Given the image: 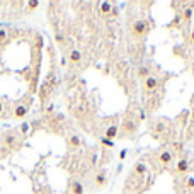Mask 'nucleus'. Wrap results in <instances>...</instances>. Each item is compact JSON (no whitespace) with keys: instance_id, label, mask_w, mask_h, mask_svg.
Listing matches in <instances>:
<instances>
[{"instance_id":"obj_18","label":"nucleus","mask_w":194,"mask_h":194,"mask_svg":"<svg viewBox=\"0 0 194 194\" xmlns=\"http://www.w3.org/2000/svg\"><path fill=\"white\" fill-rule=\"evenodd\" d=\"M38 5H39L38 2H27V7H29V10H34Z\"/></svg>"},{"instance_id":"obj_5","label":"nucleus","mask_w":194,"mask_h":194,"mask_svg":"<svg viewBox=\"0 0 194 194\" xmlns=\"http://www.w3.org/2000/svg\"><path fill=\"white\" fill-rule=\"evenodd\" d=\"M70 189H72V194H84V186H82L80 182H77V181L72 182Z\"/></svg>"},{"instance_id":"obj_23","label":"nucleus","mask_w":194,"mask_h":194,"mask_svg":"<svg viewBox=\"0 0 194 194\" xmlns=\"http://www.w3.org/2000/svg\"><path fill=\"white\" fill-rule=\"evenodd\" d=\"M191 39H192V41H194V31L191 32Z\"/></svg>"},{"instance_id":"obj_8","label":"nucleus","mask_w":194,"mask_h":194,"mask_svg":"<svg viewBox=\"0 0 194 194\" xmlns=\"http://www.w3.org/2000/svg\"><path fill=\"white\" fill-rule=\"evenodd\" d=\"M159 159H160L162 164L167 165V164H170V162H172V153H170V152H162Z\"/></svg>"},{"instance_id":"obj_2","label":"nucleus","mask_w":194,"mask_h":194,"mask_svg":"<svg viewBox=\"0 0 194 194\" xmlns=\"http://www.w3.org/2000/svg\"><path fill=\"white\" fill-rule=\"evenodd\" d=\"M133 32H135V36H143L148 32V24L145 22V21H136L135 24H133Z\"/></svg>"},{"instance_id":"obj_20","label":"nucleus","mask_w":194,"mask_h":194,"mask_svg":"<svg viewBox=\"0 0 194 194\" xmlns=\"http://www.w3.org/2000/svg\"><path fill=\"white\" fill-rule=\"evenodd\" d=\"M5 36H7V32L2 29V31H0V41H3V39H5Z\"/></svg>"},{"instance_id":"obj_16","label":"nucleus","mask_w":194,"mask_h":194,"mask_svg":"<svg viewBox=\"0 0 194 194\" xmlns=\"http://www.w3.org/2000/svg\"><path fill=\"white\" fill-rule=\"evenodd\" d=\"M27 131H29V124L22 123V124H21V133H27Z\"/></svg>"},{"instance_id":"obj_4","label":"nucleus","mask_w":194,"mask_h":194,"mask_svg":"<svg viewBox=\"0 0 194 194\" xmlns=\"http://www.w3.org/2000/svg\"><path fill=\"white\" fill-rule=\"evenodd\" d=\"M157 85H159V80H157L155 77L150 75L148 78H145V89H146V90H155Z\"/></svg>"},{"instance_id":"obj_10","label":"nucleus","mask_w":194,"mask_h":194,"mask_svg":"<svg viewBox=\"0 0 194 194\" xmlns=\"http://www.w3.org/2000/svg\"><path fill=\"white\" fill-rule=\"evenodd\" d=\"M187 167H189V164H187V160H186V159L179 160V164H177V170L179 172H187Z\"/></svg>"},{"instance_id":"obj_9","label":"nucleus","mask_w":194,"mask_h":194,"mask_svg":"<svg viewBox=\"0 0 194 194\" xmlns=\"http://www.w3.org/2000/svg\"><path fill=\"white\" fill-rule=\"evenodd\" d=\"M104 182H106V172H99L95 175V186H104Z\"/></svg>"},{"instance_id":"obj_1","label":"nucleus","mask_w":194,"mask_h":194,"mask_svg":"<svg viewBox=\"0 0 194 194\" xmlns=\"http://www.w3.org/2000/svg\"><path fill=\"white\" fill-rule=\"evenodd\" d=\"M2 143L7 146V148H12L14 145H17V133H14L12 129L7 131L5 135H3V138H2Z\"/></svg>"},{"instance_id":"obj_12","label":"nucleus","mask_w":194,"mask_h":194,"mask_svg":"<svg viewBox=\"0 0 194 194\" xmlns=\"http://www.w3.org/2000/svg\"><path fill=\"white\" fill-rule=\"evenodd\" d=\"M68 143H70V146H72V148H77V146H80V138L73 135V136H70Z\"/></svg>"},{"instance_id":"obj_24","label":"nucleus","mask_w":194,"mask_h":194,"mask_svg":"<svg viewBox=\"0 0 194 194\" xmlns=\"http://www.w3.org/2000/svg\"><path fill=\"white\" fill-rule=\"evenodd\" d=\"M191 116H192V118H191V119H192V121H194V111H192V114H191Z\"/></svg>"},{"instance_id":"obj_21","label":"nucleus","mask_w":194,"mask_h":194,"mask_svg":"<svg viewBox=\"0 0 194 194\" xmlns=\"http://www.w3.org/2000/svg\"><path fill=\"white\" fill-rule=\"evenodd\" d=\"M187 186H189V187H194V179H189V181H187Z\"/></svg>"},{"instance_id":"obj_17","label":"nucleus","mask_w":194,"mask_h":194,"mask_svg":"<svg viewBox=\"0 0 194 194\" xmlns=\"http://www.w3.org/2000/svg\"><path fill=\"white\" fill-rule=\"evenodd\" d=\"M191 16H192V9H186V12H184V19H191Z\"/></svg>"},{"instance_id":"obj_3","label":"nucleus","mask_w":194,"mask_h":194,"mask_svg":"<svg viewBox=\"0 0 194 194\" xmlns=\"http://www.w3.org/2000/svg\"><path fill=\"white\" fill-rule=\"evenodd\" d=\"M27 111H29V106H27V104H24V102L17 104L16 109H14V113H12V116L16 118V119H21V118H26Z\"/></svg>"},{"instance_id":"obj_22","label":"nucleus","mask_w":194,"mask_h":194,"mask_svg":"<svg viewBox=\"0 0 194 194\" xmlns=\"http://www.w3.org/2000/svg\"><path fill=\"white\" fill-rule=\"evenodd\" d=\"M2 114H3V104L0 102V116H2Z\"/></svg>"},{"instance_id":"obj_6","label":"nucleus","mask_w":194,"mask_h":194,"mask_svg":"<svg viewBox=\"0 0 194 194\" xmlns=\"http://www.w3.org/2000/svg\"><path fill=\"white\" fill-rule=\"evenodd\" d=\"M82 60V53L78 51V49H72L70 51V62L72 63H80Z\"/></svg>"},{"instance_id":"obj_19","label":"nucleus","mask_w":194,"mask_h":194,"mask_svg":"<svg viewBox=\"0 0 194 194\" xmlns=\"http://www.w3.org/2000/svg\"><path fill=\"white\" fill-rule=\"evenodd\" d=\"M55 39H56V43H60V44L63 43V36H62V34H56V36H55Z\"/></svg>"},{"instance_id":"obj_13","label":"nucleus","mask_w":194,"mask_h":194,"mask_svg":"<svg viewBox=\"0 0 194 194\" xmlns=\"http://www.w3.org/2000/svg\"><path fill=\"white\" fill-rule=\"evenodd\" d=\"M138 75H140L141 78H148V77H150L148 68H146V67H140V68H138Z\"/></svg>"},{"instance_id":"obj_15","label":"nucleus","mask_w":194,"mask_h":194,"mask_svg":"<svg viewBox=\"0 0 194 194\" xmlns=\"http://www.w3.org/2000/svg\"><path fill=\"white\" fill-rule=\"evenodd\" d=\"M100 143H102V145H104V146H107V148H111V146H114V143H113V141H111V140H107V138H106V136H104V138H102V140H100Z\"/></svg>"},{"instance_id":"obj_7","label":"nucleus","mask_w":194,"mask_h":194,"mask_svg":"<svg viewBox=\"0 0 194 194\" xmlns=\"http://www.w3.org/2000/svg\"><path fill=\"white\" fill-rule=\"evenodd\" d=\"M118 136V126H109L106 129V138L107 140H113Z\"/></svg>"},{"instance_id":"obj_11","label":"nucleus","mask_w":194,"mask_h":194,"mask_svg":"<svg viewBox=\"0 0 194 194\" xmlns=\"http://www.w3.org/2000/svg\"><path fill=\"white\" fill-rule=\"evenodd\" d=\"M111 10H113V5H111L109 2H102V3H100V12H102V14H111Z\"/></svg>"},{"instance_id":"obj_14","label":"nucleus","mask_w":194,"mask_h":194,"mask_svg":"<svg viewBox=\"0 0 194 194\" xmlns=\"http://www.w3.org/2000/svg\"><path fill=\"white\" fill-rule=\"evenodd\" d=\"M145 170H146V167H145L143 164H140V162L135 165V172H136V174H143Z\"/></svg>"}]
</instances>
